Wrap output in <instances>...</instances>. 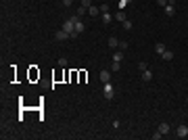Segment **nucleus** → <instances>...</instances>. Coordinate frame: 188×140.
I'll list each match as a JSON object with an SVG mask.
<instances>
[{"label":"nucleus","mask_w":188,"mask_h":140,"mask_svg":"<svg viewBox=\"0 0 188 140\" xmlns=\"http://www.w3.org/2000/svg\"><path fill=\"white\" fill-rule=\"evenodd\" d=\"M186 126H188V121H186Z\"/></svg>","instance_id":"obj_28"},{"label":"nucleus","mask_w":188,"mask_h":140,"mask_svg":"<svg viewBox=\"0 0 188 140\" xmlns=\"http://www.w3.org/2000/svg\"><path fill=\"white\" fill-rule=\"evenodd\" d=\"M171 2H174V0H171Z\"/></svg>","instance_id":"obj_29"},{"label":"nucleus","mask_w":188,"mask_h":140,"mask_svg":"<svg viewBox=\"0 0 188 140\" xmlns=\"http://www.w3.org/2000/svg\"><path fill=\"white\" fill-rule=\"evenodd\" d=\"M98 13H100V6H90V8H88V15H90V17H96Z\"/></svg>","instance_id":"obj_12"},{"label":"nucleus","mask_w":188,"mask_h":140,"mask_svg":"<svg viewBox=\"0 0 188 140\" xmlns=\"http://www.w3.org/2000/svg\"><path fill=\"white\" fill-rule=\"evenodd\" d=\"M102 94H105V98H107V100H113V96H115V88H113V84H111V82H107V84L102 86Z\"/></svg>","instance_id":"obj_2"},{"label":"nucleus","mask_w":188,"mask_h":140,"mask_svg":"<svg viewBox=\"0 0 188 140\" xmlns=\"http://www.w3.org/2000/svg\"><path fill=\"white\" fill-rule=\"evenodd\" d=\"M150 80H153V73H150L148 69H146V71H142V82H150Z\"/></svg>","instance_id":"obj_14"},{"label":"nucleus","mask_w":188,"mask_h":140,"mask_svg":"<svg viewBox=\"0 0 188 140\" xmlns=\"http://www.w3.org/2000/svg\"><path fill=\"white\" fill-rule=\"evenodd\" d=\"M113 61H119V63H121V61H123V50H117V52L113 54Z\"/></svg>","instance_id":"obj_16"},{"label":"nucleus","mask_w":188,"mask_h":140,"mask_svg":"<svg viewBox=\"0 0 188 140\" xmlns=\"http://www.w3.org/2000/svg\"><path fill=\"white\" fill-rule=\"evenodd\" d=\"M121 25H123V29H128V32L132 29V21H130V19H126V21H123Z\"/></svg>","instance_id":"obj_20"},{"label":"nucleus","mask_w":188,"mask_h":140,"mask_svg":"<svg viewBox=\"0 0 188 140\" xmlns=\"http://www.w3.org/2000/svg\"><path fill=\"white\" fill-rule=\"evenodd\" d=\"M69 38H71V36H69L65 29H59V32L54 34V40H56V42H65V40H69Z\"/></svg>","instance_id":"obj_4"},{"label":"nucleus","mask_w":188,"mask_h":140,"mask_svg":"<svg viewBox=\"0 0 188 140\" xmlns=\"http://www.w3.org/2000/svg\"><path fill=\"white\" fill-rule=\"evenodd\" d=\"M176 136H178V138H186V136H188V126H186V123L178 126V130H176Z\"/></svg>","instance_id":"obj_5"},{"label":"nucleus","mask_w":188,"mask_h":140,"mask_svg":"<svg viewBox=\"0 0 188 140\" xmlns=\"http://www.w3.org/2000/svg\"><path fill=\"white\" fill-rule=\"evenodd\" d=\"M128 4H130V0H119V4H117V6H119V11H123Z\"/></svg>","instance_id":"obj_19"},{"label":"nucleus","mask_w":188,"mask_h":140,"mask_svg":"<svg viewBox=\"0 0 188 140\" xmlns=\"http://www.w3.org/2000/svg\"><path fill=\"white\" fill-rule=\"evenodd\" d=\"M113 19H115V21H119V23H123L128 17H126V13H123V11H119L117 15H113Z\"/></svg>","instance_id":"obj_10"},{"label":"nucleus","mask_w":188,"mask_h":140,"mask_svg":"<svg viewBox=\"0 0 188 140\" xmlns=\"http://www.w3.org/2000/svg\"><path fill=\"white\" fill-rule=\"evenodd\" d=\"M186 100H188V98H186Z\"/></svg>","instance_id":"obj_30"},{"label":"nucleus","mask_w":188,"mask_h":140,"mask_svg":"<svg viewBox=\"0 0 188 140\" xmlns=\"http://www.w3.org/2000/svg\"><path fill=\"white\" fill-rule=\"evenodd\" d=\"M126 48H128V42H126V40H121V42H119V50H126Z\"/></svg>","instance_id":"obj_24"},{"label":"nucleus","mask_w":188,"mask_h":140,"mask_svg":"<svg viewBox=\"0 0 188 140\" xmlns=\"http://www.w3.org/2000/svg\"><path fill=\"white\" fill-rule=\"evenodd\" d=\"M161 56H163V61H171V59H174V50H165Z\"/></svg>","instance_id":"obj_13"},{"label":"nucleus","mask_w":188,"mask_h":140,"mask_svg":"<svg viewBox=\"0 0 188 140\" xmlns=\"http://www.w3.org/2000/svg\"><path fill=\"white\" fill-rule=\"evenodd\" d=\"M59 67H67V59H65V56L59 59Z\"/></svg>","instance_id":"obj_22"},{"label":"nucleus","mask_w":188,"mask_h":140,"mask_svg":"<svg viewBox=\"0 0 188 140\" xmlns=\"http://www.w3.org/2000/svg\"><path fill=\"white\" fill-rule=\"evenodd\" d=\"M86 13H88V8H86V6H82V4H80V6H77V17H84V15H86Z\"/></svg>","instance_id":"obj_17"},{"label":"nucleus","mask_w":188,"mask_h":140,"mask_svg":"<svg viewBox=\"0 0 188 140\" xmlns=\"http://www.w3.org/2000/svg\"><path fill=\"white\" fill-rule=\"evenodd\" d=\"M98 78H100V82H102V84H107V82H111V71H109V69H102Z\"/></svg>","instance_id":"obj_6"},{"label":"nucleus","mask_w":188,"mask_h":140,"mask_svg":"<svg viewBox=\"0 0 188 140\" xmlns=\"http://www.w3.org/2000/svg\"><path fill=\"white\" fill-rule=\"evenodd\" d=\"M138 69H140V71H146V69H148V65H146L144 61H140V63H138Z\"/></svg>","instance_id":"obj_21"},{"label":"nucleus","mask_w":188,"mask_h":140,"mask_svg":"<svg viewBox=\"0 0 188 140\" xmlns=\"http://www.w3.org/2000/svg\"><path fill=\"white\" fill-rule=\"evenodd\" d=\"M75 19H77V15H75V17H71V19H65V21H63V29H65L69 36H71V34H73V29H75Z\"/></svg>","instance_id":"obj_1"},{"label":"nucleus","mask_w":188,"mask_h":140,"mask_svg":"<svg viewBox=\"0 0 188 140\" xmlns=\"http://www.w3.org/2000/svg\"><path fill=\"white\" fill-rule=\"evenodd\" d=\"M157 4H159V6H167V4H169V0H157Z\"/></svg>","instance_id":"obj_25"},{"label":"nucleus","mask_w":188,"mask_h":140,"mask_svg":"<svg viewBox=\"0 0 188 140\" xmlns=\"http://www.w3.org/2000/svg\"><path fill=\"white\" fill-rule=\"evenodd\" d=\"M161 136H163V134H161V132H159V130H157V132H155V134H153V140H159V138H161Z\"/></svg>","instance_id":"obj_26"},{"label":"nucleus","mask_w":188,"mask_h":140,"mask_svg":"<svg viewBox=\"0 0 188 140\" xmlns=\"http://www.w3.org/2000/svg\"><path fill=\"white\" fill-rule=\"evenodd\" d=\"M169 130H171V128H169V123H165V121H163V123H159V132H161V134H167Z\"/></svg>","instance_id":"obj_11"},{"label":"nucleus","mask_w":188,"mask_h":140,"mask_svg":"<svg viewBox=\"0 0 188 140\" xmlns=\"http://www.w3.org/2000/svg\"><path fill=\"white\" fill-rule=\"evenodd\" d=\"M165 8V15H169V17H174L176 15V6H174V2L171 4H167V6H163Z\"/></svg>","instance_id":"obj_7"},{"label":"nucleus","mask_w":188,"mask_h":140,"mask_svg":"<svg viewBox=\"0 0 188 140\" xmlns=\"http://www.w3.org/2000/svg\"><path fill=\"white\" fill-rule=\"evenodd\" d=\"M165 50H167V48H165L163 42H157V44H155V52H157V54H163Z\"/></svg>","instance_id":"obj_8"},{"label":"nucleus","mask_w":188,"mask_h":140,"mask_svg":"<svg viewBox=\"0 0 188 140\" xmlns=\"http://www.w3.org/2000/svg\"><path fill=\"white\" fill-rule=\"evenodd\" d=\"M84 29H86V27H84V23H82V19L77 17V19H75V29H73V34H71V38H77V36H80V34H82Z\"/></svg>","instance_id":"obj_3"},{"label":"nucleus","mask_w":188,"mask_h":140,"mask_svg":"<svg viewBox=\"0 0 188 140\" xmlns=\"http://www.w3.org/2000/svg\"><path fill=\"white\" fill-rule=\"evenodd\" d=\"M109 46H111V48H117V46H119V40H117L115 36H111V38H109Z\"/></svg>","instance_id":"obj_15"},{"label":"nucleus","mask_w":188,"mask_h":140,"mask_svg":"<svg viewBox=\"0 0 188 140\" xmlns=\"http://www.w3.org/2000/svg\"><path fill=\"white\" fill-rule=\"evenodd\" d=\"M121 69V63L119 61H113V65H111V71H119Z\"/></svg>","instance_id":"obj_18"},{"label":"nucleus","mask_w":188,"mask_h":140,"mask_svg":"<svg viewBox=\"0 0 188 140\" xmlns=\"http://www.w3.org/2000/svg\"><path fill=\"white\" fill-rule=\"evenodd\" d=\"M100 19H102V23H105V25H109V23L113 21V15H109V11H107V13H102V17H100Z\"/></svg>","instance_id":"obj_9"},{"label":"nucleus","mask_w":188,"mask_h":140,"mask_svg":"<svg viewBox=\"0 0 188 140\" xmlns=\"http://www.w3.org/2000/svg\"><path fill=\"white\" fill-rule=\"evenodd\" d=\"M82 6H86V8H90V6H92V0H82Z\"/></svg>","instance_id":"obj_23"},{"label":"nucleus","mask_w":188,"mask_h":140,"mask_svg":"<svg viewBox=\"0 0 188 140\" xmlns=\"http://www.w3.org/2000/svg\"><path fill=\"white\" fill-rule=\"evenodd\" d=\"M71 4H73V0H63V6H67V8H69Z\"/></svg>","instance_id":"obj_27"}]
</instances>
